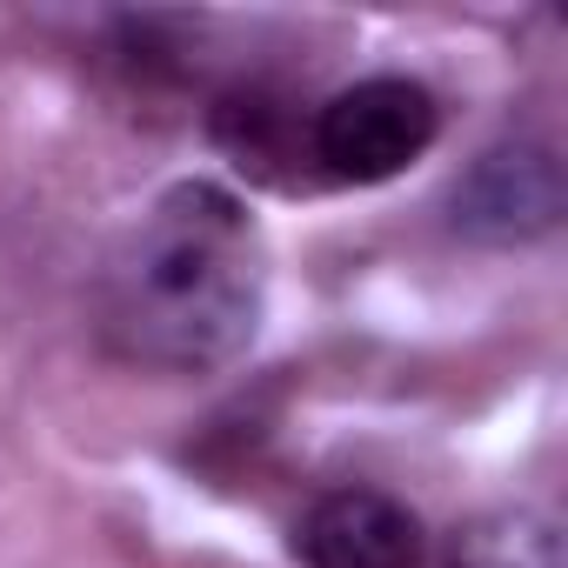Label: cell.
Instances as JSON below:
<instances>
[{
    "label": "cell",
    "mask_w": 568,
    "mask_h": 568,
    "mask_svg": "<svg viewBox=\"0 0 568 568\" xmlns=\"http://www.w3.org/2000/svg\"><path fill=\"white\" fill-rule=\"evenodd\" d=\"M428 568H561V528L541 508H495L455 528Z\"/></svg>",
    "instance_id": "5"
},
{
    "label": "cell",
    "mask_w": 568,
    "mask_h": 568,
    "mask_svg": "<svg viewBox=\"0 0 568 568\" xmlns=\"http://www.w3.org/2000/svg\"><path fill=\"white\" fill-rule=\"evenodd\" d=\"M568 214V181H561V154L548 141H495L481 148L455 187H448V227L475 247H528L548 241Z\"/></svg>",
    "instance_id": "3"
},
{
    "label": "cell",
    "mask_w": 568,
    "mask_h": 568,
    "mask_svg": "<svg viewBox=\"0 0 568 568\" xmlns=\"http://www.w3.org/2000/svg\"><path fill=\"white\" fill-rule=\"evenodd\" d=\"M267 308V247L254 214L214 187H168L108 274V335L134 368L214 375L247 355Z\"/></svg>",
    "instance_id": "1"
},
{
    "label": "cell",
    "mask_w": 568,
    "mask_h": 568,
    "mask_svg": "<svg viewBox=\"0 0 568 568\" xmlns=\"http://www.w3.org/2000/svg\"><path fill=\"white\" fill-rule=\"evenodd\" d=\"M442 134V108L422 81L408 74H368L342 94L322 101L315 114V161L328 181L348 187H375L408 174Z\"/></svg>",
    "instance_id": "2"
},
{
    "label": "cell",
    "mask_w": 568,
    "mask_h": 568,
    "mask_svg": "<svg viewBox=\"0 0 568 568\" xmlns=\"http://www.w3.org/2000/svg\"><path fill=\"white\" fill-rule=\"evenodd\" d=\"M295 555L308 568H428V528L382 488H335L302 515Z\"/></svg>",
    "instance_id": "4"
}]
</instances>
